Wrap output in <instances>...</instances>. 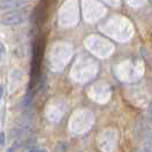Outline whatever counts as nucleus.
<instances>
[{
	"mask_svg": "<svg viewBox=\"0 0 152 152\" xmlns=\"http://www.w3.org/2000/svg\"><path fill=\"white\" fill-rule=\"evenodd\" d=\"M143 152H152V143L150 141H146L143 144Z\"/></svg>",
	"mask_w": 152,
	"mask_h": 152,
	"instance_id": "obj_3",
	"label": "nucleus"
},
{
	"mask_svg": "<svg viewBox=\"0 0 152 152\" xmlns=\"http://www.w3.org/2000/svg\"><path fill=\"white\" fill-rule=\"evenodd\" d=\"M149 119H150V121H151V124H152V103L150 105H149Z\"/></svg>",
	"mask_w": 152,
	"mask_h": 152,
	"instance_id": "obj_4",
	"label": "nucleus"
},
{
	"mask_svg": "<svg viewBox=\"0 0 152 152\" xmlns=\"http://www.w3.org/2000/svg\"><path fill=\"white\" fill-rule=\"evenodd\" d=\"M26 20V14L23 12H10L1 18V23L5 26H16Z\"/></svg>",
	"mask_w": 152,
	"mask_h": 152,
	"instance_id": "obj_1",
	"label": "nucleus"
},
{
	"mask_svg": "<svg viewBox=\"0 0 152 152\" xmlns=\"http://www.w3.org/2000/svg\"><path fill=\"white\" fill-rule=\"evenodd\" d=\"M29 0H2L0 1V10H15L22 8L28 4Z\"/></svg>",
	"mask_w": 152,
	"mask_h": 152,
	"instance_id": "obj_2",
	"label": "nucleus"
},
{
	"mask_svg": "<svg viewBox=\"0 0 152 152\" xmlns=\"http://www.w3.org/2000/svg\"><path fill=\"white\" fill-rule=\"evenodd\" d=\"M28 152H45V151L44 150H40V149H31Z\"/></svg>",
	"mask_w": 152,
	"mask_h": 152,
	"instance_id": "obj_6",
	"label": "nucleus"
},
{
	"mask_svg": "<svg viewBox=\"0 0 152 152\" xmlns=\"http://www.w3.org/2000/svg\"><path fill=\"white\" fill-rule=\"evenodd\" d=\"M4 142H5V134L0 133V145H2Z\"/></svg>",
	"mask_w": 152,
	"mask_h": 152,
	"instance_id": "obj_5",
	"label": "nucleus"
},
{
	"mask_svg": "<svg viewBox=\"0 0 152 152\" xmlns=\"http://www.w3.org/2000/svg\"><path fill=\"white\" fill-rule=\"evenodd\" d=\"M0 58H1V50H0Z\"/></svg>",
	"mask_w": 152,
	"mask_h": 152,
	"instance_id": "obj_7",
	"label": "nucleus"
}]
</instances>
